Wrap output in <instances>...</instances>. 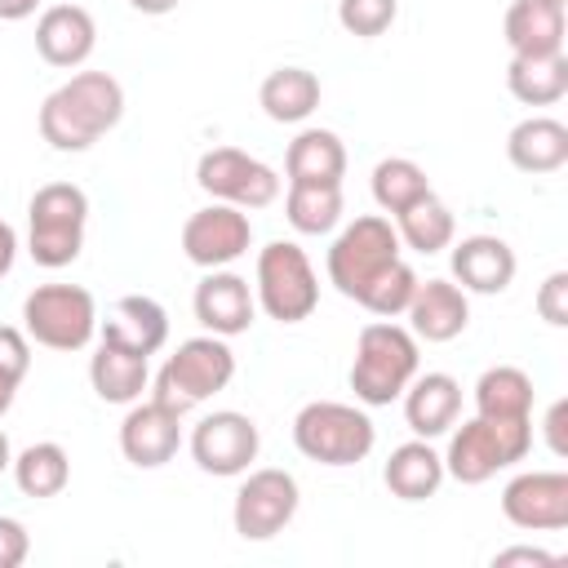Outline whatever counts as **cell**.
<instances>
[{"label":"cell","mask_w":568,"mask_h":568,"mask_svg":"<svg viewBox=\"0 0 568 568\" xmlns=\"http://www.w3.org/2000/svg\"><path fill=\"white\" fill-rule=\"evenodd\" d=\"M506 89L524 106H555L568 93V58H510Z\"/></svg>","instance_id":"cell-30"},{"label":"cell","mask_w":568,"mask_h":568,"mask_svg":"<svg viewBox=\"0 0 568 568\" xmlns=\"http://www.w3.org/2000/svg\"><path fill=\"white\" fill-rule=\"evenodd\" d=\"M257 102L275 124H302L320 106V75L306 67H275L262 80Z\"/></svg>","instance_id":"cell-27"},{"label":"cell","mask_w":568,"mask_h":568,"mask_svg":"<svg viewBox=\"0 0 568 568\" xmlns=\"http://www.w3.org/2000/svg\"><path fill=\"white\" fill-rule=\"evenodd\" d=\"M382 479H386L390 497H399V501H426L444 484V453H435L430 439H408V444H399L386 457Z\"/></svg>","instance_id":"cell-24"},{"label":"cell","mask_w":568,"mask_h":568,"mask_svg":"<svg viewBox=\"0 0 568 568\" xmlns=\"http://www.w3.org/2000/svg\"><path fill=\"white\" fill-rule=\"evenodd\" d=\"M31 555V537L27 524L13 515H0V568H18Z\"/></svg>","instance_id":"cell-38"},{"label":"cell","mask_w":568,"mask_h":568,"mask_svg":"<svg viewBox=\"0 0 568 568\" xmlns=\"http://www.w3.org/2000/svg\"><path fill=\"white\" fill-rule=\"evenodd\" d=\"M510 564H532V568H555L559 559L550 550H537V546H510V550H497L493 555V568H510Z\"/></svg>","instance_id":"cell-39"},{"label":"cell","mask_w":568,"mask_h":568,"mask_svg":"<svg viewBox=\"0 0 568 568\" xmlns=\"http://www.w3.org/2000/svg\"><path fill=\"white\" fill-rule=\"evenodd\" d=\"M564 0H510L501 18V36L510 58H555L564 53Z\"/></svg>","instance_id":"cell-18"},{"label":"cell","mask_w":568,"mask_h":568,"mask_svg":"<svg viewBox=\"0 0 568 568\" xmlns=\"http://www.w3.org/2000/svg\"><path fill=\"white\" fill-rule=\"evenodd\" d=\"M0 368L18 382L31 373V337L13 324H0Z\"/></svg>","instance_id":"cell-37"},{"label":"cell","mask_w":568,"mask_h":568,"mask_svg":"<svg viewBox=\"0 0 568 568\" xmlns=\"http://www.w3.org/2000/svg\"><path fill=\"white\" fill-rule=\"evenodd\" d=\"M182 448V408L164 399H133L120 422V453L138 470H160Z\"/></svg>","instance_id":"cell-14"},{"label":"cell","mask_w":568,"mask_h":568,"mask_svg":"<svg viewBox=\"0 0 568 568\" xmlns=\"http://www.w3.org/2000/svg\"><path fill=\"white\" fill-rule=\"evenodd\" d=\"M257 448H262V430L248 413H235V408H217L209 417L195 422L191 430V457L204 475H217V479H235L244 475L253 462H257Z\"/></svg>","instance_id":"cell-12"},{"label":"cell","mask_w":568,"mask_h":568,"mask_svg":"<svg viewBox=\"0 0 568 568\" xmlns=\"http://www.w3.org/2000/svg\"><path fill=\"white\" fill-rule=\"evenodd\" d=\"M515 271H519L515 248L501 235H466L453 244V280L466 293H479V297L506 293L515 284Z\"/></svg>","instance_id":"cell-19"},{"label":"cell","mask_w":568,"mask_h":568,"mask_svg":"<svg viewBox=\"0 0 568 568\" xmlns=\"http://www.w3.org/2000/svg\"><path fill=\"white\" fill-rule=\"evenodd\" d=\"M191 311H195V320H200L204 333L240 337V333H248L253 320H257V297H253V288H248L244 275L217 266V271H209V275L195 284Z\"/></svg>","instance_id":"cell-16"},{"label":"cell","mask_w":568,"mask_h":568,"mask_svg":"<svg viewBox=\"0 0 568 568\" xmlns=\"http://www.w3.org/2000/svg\"><path fill=\"white\" fill-rule=\"evenodd\" d=\"M124 115V89L111 71H75L40 102V138L53 151H89Z\"/></svg>","instance_id":"cell-1"},{"label":"cell","mask_w":568,"mask_h":568,"mask_svg":"<svg viewBox=\"0 0 568 568\" xmlns=\"http://www.w3.org/2000/svg\"><path fill=\"white\" fill-rule=\"evenodd\" d=\"M506 155L519 173H555L568 164V124L555 115H528L510 129Z\"/></svg>","instance_id":"cell-23"},{"label":"cell","mask_w":568,"mask_h":568,"mask_svg":"<svg viewBox=\"0 0 568 568\" xmlns=\"http://www.w3.org/2000/svg\"><path fill=\"white\" fill-rule=\"evenodd\" d=\"M417 337L395 320H373L355 337L351 359V390L368 408H386L404 395V386L417 377Z\"/></svg>","instance_id":"cell-2"},{"label":"cell","mask_w":568,"mask_h":568,"mask_svg":"<svg viewBox=\"0 0 568 568\" xmlns=\"http://www.w3.org/2000/svg\"><path fill=\"white\" fill-rule=\"evenodd\" d=\"M501 515L528 532L568 528V475L564 470H524L501 488Z\"/></svg>","instance_id":"cell-15"},{"label":"cell","mask_w":568,"mask_h":568,"mask_svg":"<svg viewBox=\"0 0 568 568\" xmlns=\"http://www.w3.org/2000/svg\"><path fill=\"white\" fill-rule=\"evenodd\" d=\"M98 49V22L84 4H49L36 18V53L49 67H84L89 53Z\"/></svg>","instance_id":"cell-17"},{"label":"cell","mask_w":568,"mask_h":568,"mask_svg":"<svg viewBox=\"0 0 568 568\" xmlns=\"http://www.w3.org/2000/svg\"><path fill=\"white\" fill-rule=\"evenodd\" d=\"M13 257H18V231L9 222H0V280L13 271Z\"/></svg>","instance_id":"cell-41"},{"label":"cell","mask_w":568,"mask_h":568,"mask_svg":"<svg viewBox=\"0 0 568 568\" xmlns=\"http://www.w3.org/2000/svg\"><path fill=\"white\" fill-rule=\"evenodd\" d=\"M89 386L102 404H133L142 399V390L151 386V368L146 355H133L124 346L98 342L93 359H89Z\"/></svg>","instance_id":"cell-25"},{"label":"cell","mask_w":568,"mask_h":568,"mask_svg":"<svg viewBox=\"0 0 568 568\" xmlns=\"http://www.w3.org/2000/svg\"><path fill=\"white\" fill-rule=\"evenodd\" d=\"M564 417H568V399H555L550 413H546V444H550L555 457L568 453V444H564Z\"/></svg>","instance_id":"cell-40"},{"label":"cell","mask_w":568,"mask_h":568,"mask_svg":"<svg viewBox=\"0 0 568 568\" xmlns=\"http://www.w3.org/2000/svg\"><path fill=\"white\" fill-rule=\"evenodd\" d=\"M404 422L417 439H439L457 426L462 413V382L453 373H417L404 386Z\"/></svg>","instance_id":"cell-22"},{"label":"cell","mask_w":568,"mask_h":568,"mask_svg":"<svg viewBox=\"0 0 568 568\" xmlns=\"http://www.w3.org/2000/svg\"><path fill=\"white\" fill-rule=\"evenodd\" d=\"M138 13H146V18H164V13H173L182 0H129Z\"/></svg>","instance_id":"cell-43"},{"label":"cell","mask_w":568,"mask_h":568,"mask_svg":"<svg viewBox=\"0 0 568 568\" xmlns=\"http://www.w3.org/2000/svg\"><path fill=\"white\" fill-rule=\"evenodd\" d=\"M257 306L275 324H302L320 306V280L302 244L293 240H271L257 253V284H253Z\"/></svg>","instance_id":"cell-8"},{"label":"cell","mask_w":568,"mask_h":568,"mask_svg":"<svg viewBox=\"0 0 568 568\" xmlns=\"http://www.w3.org/2000/svg\"><path fill=\"white\" fill-rule=\"evenodd\" d=\"M532 448V417H470L448 435L444 475L457 484H484L497 470L524 462Z\"/></svg>","instance_id":"cell-3"},{"label":"cell","mask_w":568,"mask_h":568,"mask_svg":"<svg viewBox=\"0 0 568 568\" xmlns=\"http://www.w3.org/2000/svg\"><path fill=\"white\" fill-rule=\"evenodd\" d=\"M288 182H342L346 178V146L333 129H302L284 151Z\"/></svg>","instance_id":"cell-26"},{"label":"cell","mask_w":568,"mask_h":568,"mask_svg":"<svg viewBox=\"0 0 568 568\" xmlns=\"http://www.w3.org/2000/svg\"><path fill=\"white\" fill-rule=\"evenodd\" d=\"M89 226V195L75 182H44L27 204V253L44 271H62L80 257Z\"/></svg>","instance_id":"cell-4"},{"label":"cell","mask_w":568,"mask_h":568,"mask_svg":"<svg viewBox=\"0 0 568 568\" xmlns=\"http://www.w3.org/2000/svg\"><path fill=\"white\" fill-rule=\"evenodd\" d=\"M426 195H430V178H426V169L417 160L386 155V160L373 164V200H377L382 213L395 217V213H404L408 204H417Z\"/></svg>","instance_id":"cell-33"},{"label":"cell","mask_w":568,"mask_h":568,"mask_svg":"<svg viewBox=\"0 0 568 568\" xmlns=\"http://www.w3.org/2000/svg\"><path fill=\"white\" fill-rule=\"evenodd\" d=\"M44 0H0V22H22L40 9Z\"/></svg>","instance_id":"cell-42"},{"label":"cell","mask_w":568,"mask_h":568,"mask_svg":"<svg viewBox=\"0 0 568 568\" xmlns=\"http://www.w3.org/2000/svg\"><path fill=\"white\" fill-rule=\"evenodd\" d=\"M479 417H532V377L515 364H493L475 382Z\"/></svg>","instance_id":"cell-32"},{"label":"cell","mask_w":568,"mask_h":568,"mask_svg":"<svg viewBox=\"0 0 568 568\" xmlns=\"http://www.w3.org/2000/svg\"><path fill=\"white\" fill-rule=\"evenodd\" d=\"M22 333L49 351H84L98 333V302L80 284H36L22 297Z\"/></svg>","instance_id":"cell-9"},{"label":"cell","mask_w":568,"mask_h":568,"mask_svg":"<svg viewBox=\"0 0 568 568\" xmlns=\"http://www.w3.org/2000/svg\"><path fill=\"white\" fill-rule=\"evenodd\" d=\"M248 244H253V222L235 204L213 200L209 209H195L182 222V253H186V262H195L204 271L231 266L235 257L248 253Z\"/></svg>","instance_id":"cell-13"},{"label":"cell","mask_w":568,"mask_h":568,"mask_svg":"<svg viewBox=\"0 0 568 568\" xmlns=\"http://www.w3.org/2000/svg\"><path fill=\"white\" fill-rule=\"evenodd\" d=\"M293 444H297V453L306 462H320V466H359L373 453V444H377V426L355 404L311 399L293 417Z\"/></svg>","instance_id":"cell-5"},{"label":"cell","mask_w":568,"mask_h":568,"mask_svg":"<svg viewBox=\"0 0 568 568\" xmlns=\"http://www.w3.org/2000/svg\"><path fill=\"white\" fill-rule=\"evenodd\" d=\"M537 315L550 324V328H564L568 324V271H550L537 288Z\"/></svg>","instance_id":"cell-36"},{"label":"cell","mask_w":568,"mask_h":568,"mask_svg":"<svg viewBox=\"0 0 568 568\" xmlns=\"http://www.w3.org/2000/svg\"><path fill=\"white\" fill-rule=\"evenodd\" d=\"M18 386H22V382H18V377H9V373L0 368V417L13 408V399H18Z\"/></svg>","instance_id":"cell-44"},{"label":"cell","mask_w":568,"mask_h":568,"mask_svg":"<svg viewBox=\"0 0 568 568\" xmlns=\"http://www.w3.org/2000/svg\"><path fill=\"white\" fill-rule=\"evenodd\" d=\"M4 470H13V444H9V435L0 430V475Z\"/></svg>","instance_id":"cell-45"},{"label":"cell","mask_w":568,"mask_h":568,"mask_svg":"<svg viewBox=\"0 0 568 568\" xmlns=\"http://www.w3.org/2000/svg\"><path fill=\"white\" fill-rule=\"evenodd\" d=\"M195 186L235 209H266L280 200V173L240 146H213L195 164Z\"/></svg>","instance_id":"cell-10"},{"label":"cell","mask_w":568,"mask_h":568,"mask_svg":"<svg viewBox=\"0 0 568 568\" xmlns=\"http://www.w3.org/2000/svg\"><path fill=\"white\" fill-rule=\"evenodd\" d=\"M408 333L422 342H453L470 324V297L453 280H417V293L408 302Z\"/></svg>","instance_id":"cell-20"},{"label":"cell","mask_w":568,"mask_h":568,"mask_svg":"<svg viewBox=\"0 0 568 568\" xmlns=\"http://www.w3.org/2000/svg\"><path fill=\"white\" fill-rule=\"evenodd\" d=\"M297 506H302V488L288 470H280V466L244 470V484L235 488L231 524L244 541H271L275 532H284L293 524Z\"/></svg>","instance_id":"cell-11"},{"label":"cell","mask_w":568,"mask_h":568,"mask_svg":"<svg viewBox=\"0 0 568 568\" xmlns=\"http://www.w3.org/2000/svg\"><path fill=\"white\" fill-rule=\"evenodd\" d=\"M284 217L302 235H328L342 222V182H288Z\"/></svg>","instance_id":"cell-31"},{"label":"cell","mask_w":568,"mask_h":568,"mask_svg":"<svg viewBox=\"0 0 568 568\" xmlns=\"http://www.w3.org/2000/svg\"><path fill=\"white\" fill-rule=\"evenodd\" d=\"M413 293H417V271L399 257V262H390V266L359 293V306H364L368 315H377V320H395V315L408 311Z\"/></svg>","instance_id":"cell-34"},{"label":"cell","mask_w":568,"mask_h":568,"mask_svg":"<svg viewBox=\"0 0 568 568\" xmlns=\"http://www.w3.org/2000/svg\"><path fill=\"white\" fill-rule=\"evenodd\" d=\"M98 333H102V342L124 346V351L151 359L169 342V311L155 297H146V293H124L106 311V320H98Z\"/></svg>","instance_id":"cell-21"},{"label":"cell","mask_w":568,"mask_h":568,"mask_svg":"<svg viewBox=\"0 0 568 568\" xmlns=\"http://www.w3.org/2000/svg\"><path fill=\"white\" fill-rule=\"evenodd\" d=\"M231 377H235V351L226 346V337L200 333V337L178 342V351L155 373V390L151 395L186 413V408L213 399L217 390H226Z\"/></svg>","instance_id":"cell-6"},{"label":"cell","mask_w":568,"mask_h":568,"mask_svg":"<svg viewBox=\"0 0 568 568\" xmlns=\"http://www.w3.org/2000/svg\"><path fill=\"white\" fill-rule=\"evenodd\" d=\"M395 235H399L404 248L430 257V253H444V248L453 244L457 222H453V209L430 191L426 200H417V204H408L404 213H395Z\"/></svg>","instance_id":"cell-29"},{"label":"cell","mask_w":568,"mask_h":568,"mask_svg":"<svg viewBox=\"0 0 568 568\" xmlns=\"http://www.w3.org/2000/svg\"><path fill=\"white\" fill-rule=\"evenodd\" d=\"M399 18V0H337V22L355 40H377Z\"/></svg>","instance_id":"cell-35"},{"label":"cell","mask_w":568,"mask_h":568,"mask_svg":"<svg viewBox=\"0 0 568 568\" xmlns=\"http://www.w3.org/2000/svg\"><path fill=\"white\" fill-rule=\"evenodd\" d=\"M13 484L22 497H58L67 484H71V457L62 444L53 439H40V444H27L22 453H13Z\"/></svg>","instance_id":"cell-28"},{"label":"cell","mask_w":568,"mask_h":568,"mask_svg":"<svg viewBox=\"0 0 568 568\" xmlns=\"http://www.w3.org/2000/svg\"><path fill=\"white\" fill-rule=\"evenodd\" d=\"M399 235H395V222L390 217H382V213H364V217H355V222H346L337 235H333V244H328V284L342 293V297H351V302H359V293L390 266V262H399Z\"/></svg>","instance_id":"cell-7"}]
</instances>
